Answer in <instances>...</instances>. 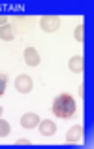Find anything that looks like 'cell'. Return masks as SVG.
I'll return each instance as SVG.
<instances>
[{
	"instance_id": "16",
	"label": "cell",
	"mask_w": 94,
	"mask_h": 149,
	"mask_svg": "<svg viewBox=\"0 0 94 149\" xmlns=\"http://www.w3.org/2000/svg\"><path fill=\"white\" fill-rule=\"evenodd\" d=\"M2 111H4V108H2V106H0V117H2Z\"/></svg>"
},
{
	"instance_id": "1",
	"label": "cell",
	"mask_w": 94,
	"mask_h": 149,
	"mask_svg": "<svg viewBox=\"0 0 94 149\" xmlns=\"http://www.w3.org/2000/svg\"><path fill=\"white\" fill-rule=\"evenodd\" d=\"M77 111V104H75V98L68 93L64 95H58L57 98L53 100V113L58 117V119H70L73 117Z\"/></svg>"
},
{
	"instance_id": "2",
	"label": "cell",
	"mask_w": 94,
	"mask_h": 149,
	"mask_svg": "<svg viewBox=\"0 0 94 149\" xmlns=\"http://www.w3.org/2000/svg\"><path fill=\"white\" fill-rule=\"evenodd\" d=\"M40 26L45 32H55V30H58V26H60V17H58V15H44V17L40 19Z\"/></svg>"
},
{
	"instance_id": "9",
	"label": "cell",
	"mask_w": 94,
	"mask_h": 149,
	"mask_svg": "<svg viewBox=\"0 0 94 149\" xmlns=\"http://www.w3.org/2000/svg\"><path fill=\"white\" fill-rule=\"evenodd\" d=\"M15 38V30H13V26L11 25H2L0 26V40H4V42H11Z\"/></svg>"
},
{
	"instance_id": "4",
	"label": "cell",
	"mask_w": 94,
	"mask_h": 149,
	"mask_svg": "<svg viewBox=\"0 0 94 149\" xmlns=\"http://www.w3.org/2000/svg\"><path fill=\"white\" fill-rule=\"evenodd\" d=\"M81 140H83V127H81V125L70 128L68 134H66V142L68 143H79Z\"/></svg>"
},
{
	"instance_id": "15",
	"label": "cell",
	"mask_w": 94,
	"mask_h": 149,
	"mask_svg": "<svg viewBox=\"0 0 94 149\" xmlns=\"http://www.w3.org/2000/svg\"><path fill=\"white\" fill-rule=\"evenodd\" d=\"M79 96H85V87L83 85H79Z\"/></svg>"
},
{
	"instance_id": "3",
	"label": "cell",
	"mask_w": 94,
	"mask_h": 149,
	"mask_svg": "<svg viewBox=\"0 0 94 149\" xmlns=\"http://www.w3.org/2000/svg\"><path fill=\"white\" fill-rule=\"evenodd\" d=\"M34 87L32 79H30V76H26V74H21V76H17V79H15V89H17L19 93H23V95H26V93H30Z\"/></svg>"
},
{
	"instance_id": "7",
	"label": "cell",
	"mask_w": 94,
	"mask_h": 149,
	"mask_svg": "<svg viewBox=\"0 0 94 149\" xmlns=\"http://www.w3.org/2000/svg\"><path fill=\"white\" fill-rule=\"evenodd\" d=\"M38 123H40V117L36 113H25L21 117V125L25 128H34V127H38Z\"/></svg>"
},
{
	"instance_id": "14",
	"label": "cell",
	"mask_w": 94,
	"mask_h": 149,
	"mask_svg": "<svg viewBox=\"0 0 94 149\" xmlns=\"http://www.w3.org/2000/svg\"><path fill=\"white\" fill-rule=\"evenodd\" d=\"M17 146H30V142H28V140H19Z\"/></svg>"
},
{
	"instance_id": "5",
	"label": "cell",
	"mask_w": 94,
	"mask_h": 149,
	"mask_svg": "<svg viewBox=\"0 0 94 149\" xmlns=\"http://www.w3.org/2000/svg\"><path fill=\"white\" fill-rule=\"evenodd\" d=\"M25 62L28 66H38L40 64V55L34 47H26L25 49Z\"/></svg>"
},
{
	"instance_id": "13",
	"label": "cell",
	"mask_w": 94,
	"mask_h": 149,
	"mask_svg": "<svg viewBox=\"0 0 94 149\" xmlns=\"http://www.w3.org/2000/svg\"><path fill=\"white\" fill-rule=\"evenodd\" d=\"M8 23V15H0V26Z\"/></svg>"
},
{
	"instance_id": "11",
	"label": "cell",
	"mask_w": 94,
	"mask_h": 149,
	"mask_svg": "<svg viewBox=\"0 0 94 149\" xmlns=\"http://www.w3.org/2000/svg\"><path fill=\"white\" fill-rule=\"evenodd\" d=\"M10 134V123L8 121H4V119H0V136H8Z\"/></svg>"
},
{
	"instance_id": "10",
	"label": "cell",
	"mask_w": 94,
	"mask_h": 149,
	"mask_svg": "<svg viewBox=\"0 0 94 149\" xmlns=\"http://www.w3.org/2000/svg\"><path fill=\"white\" fill-rule=\"evenodd\" d=\"M73 36H75L77 42H83L85 40V25L81 23V25H77V29L73 30Z\"/></svg>"
},
{
	"instance_id": "6",
	"label": "cell",
	"mask_w": 94,
	"mask_h": 149,
	"mask_svg": "<svg viewBox=\"0 0 94 149\" xmlns=\"http://www.w3.org/2000/svg\"><path fill=\"white\" fill-rule=\"evenodd\" d=\"M38 127H40V132H41L44 136H53L55 132H57V125H55L53 121H49V119H45V121L40 119Z\"/></svg>"
},
{
	"instance_id": "8",
	"label": "cell",
	"mask_w": 94,
	"mask_h": 149,
	"mask_svg": "<svg viewBox=\"0 0 94 149\" xmlns=\"http://www.w3.org/2000/svg\"><path fill=\"white\" fill-rule=\"evenodd\" d=\"M83 66H85V58L81 57V55L72 57V58H70V62H68V68L72 70V72H75V74L83 72Z\"/></svg>"
},
{
	"instance_id": "12",
	"label": "cell",
	"mask_w": 94,
	"mask_h": 149,
	"mask_svg": "<svg viewBox=\"0 0 94 149\" xmlns=\"http://www.w3.org/2000/svg\"><path fill=\"white\" fill-rule=\"evenodd\" d=\"M6 83H8V76L6 74H0V96L4 95V91H6Z\"/></svg>"
}]
</instances>
